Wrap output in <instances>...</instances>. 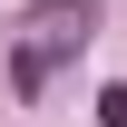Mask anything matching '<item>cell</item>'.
I'll list each match as a JSON object with an SVG mask.
<instances>
[{
    "label": "cell",
    "mask_w": 127,
    "mask_h": 127,
    "mask_svg": "<svg viewBox=\"0 0 127 127\" xmlns=\"http://www.w3.org/2000/svg\"><path fill=\"white\" fill-rule=\"evenodd\" d=\"M88 30H98V0H49L30 30H20V49H10V88L39 98L49 78H59V59H78V49H88Z\"/></svg>",
    "instance_id": "1"
}]
</instances>
